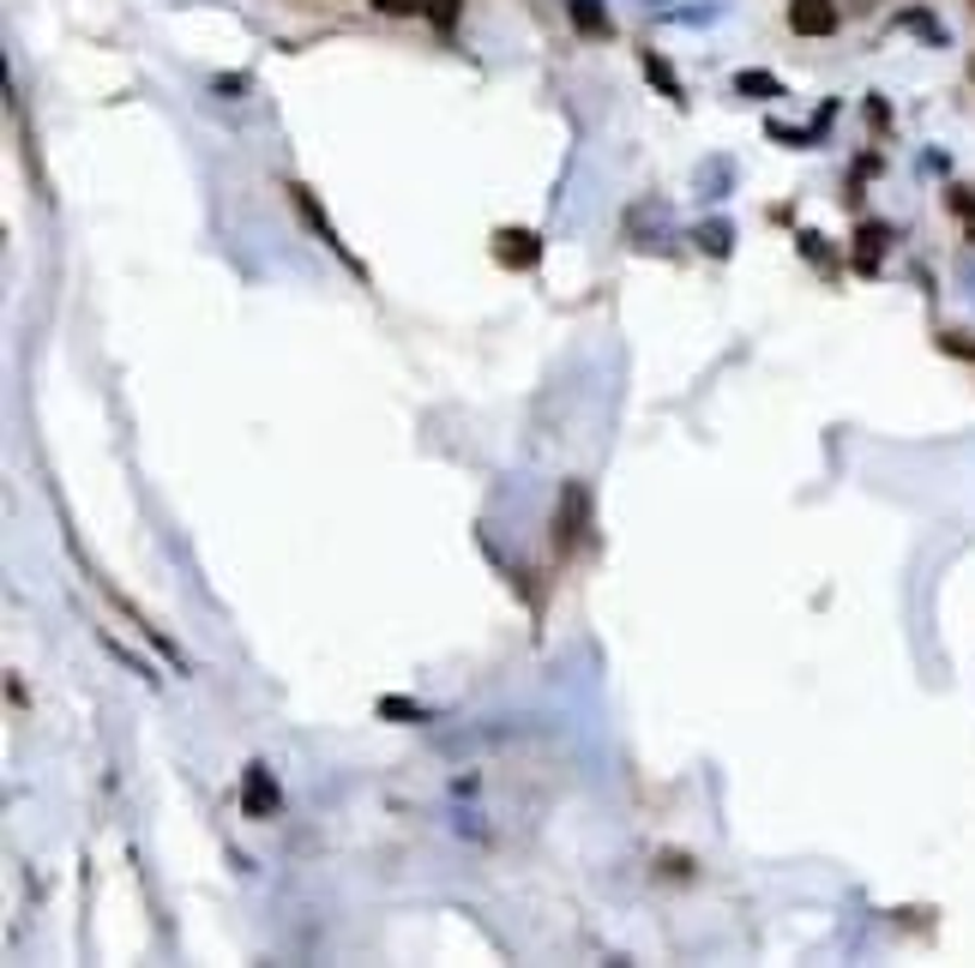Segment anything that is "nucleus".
<instances>
[{"mask_svg": "<svg viewBox=\"0 0 975 968\" xmlns=\"http://www.w3.org/2000/svg\"><path fill=\"white\" fill-rule=\"evenodd\" d=\"M386 13H422V0H379Z\"/></svg>", "mask_w": 975, "mask_h": 968, "instance_id": "obj_7", "label": "nucleus"}, {"mask_svg": "<svg viewBox=\"0 0 975 968\" xmlns=\"http://www.w3.org/2000/svg\"><path fill=\"white\" fill-rule=\"evenodd\" d=\"M789 25L801 37H832L843 25V13H837V0H789Z\"/></svg>", "mask_w": 975, "mask_h": 968, "instance_id": "obj_2", "label": "nucleus"}, {"mask_svg": "<svg viewBox=\"0 0 975 968\" xmlns=\"http://www.w3.org/2000/svg\"><path fill=\"white\" fill-rule=\"evenodd\" d=\"M422 13H428L434 25H458V0H422Z\"/></svg>", "mask_w": 975, "mask_h": 968, "instance_id": "obj_6", "label": "nucleus"}, {"mask_svg": "<svg viewBox=\"0 0 975 968\" xmlns=\"http://www.w3.org/2000/svg\"><path fill=\"white\" fill-rule=\"evenodd\" d=\"M585 530H590V493H585V481H566V488H560V512H554V542L578 548Z\"/></svg>", "mask_w": 975, "mask_h": 968, "instance_id": "obj_1", "label": "nucleus"}, {"mask_svg": "<svg viewBox=\"0 0 975 968\" xmlns=\"http://www.w3.org/2000/svg\"><path fill=\"white\" fill-rule=\"evenodd\" d=\"M573 25L585 30V37H609V13H602L597 0H573Z\"/></svg>", "mask_w": 975, "mask_h": 968, "instance_id": "obj_5", "label": "nucleus"}, {"mask_svg": "<svg viewBox=\"0 0 975 968\" xmlns=\"http://www.w3.org/2000/svg\"><path fill=\"white\" fill-rule=\"evenodd\" d=\"M241 813L248 818H272L277 813V782L265 764H248V776H241Z\"/></svg>", "mask_w": 975, "mask_h": 968, "instance_id": "obj_3", "label": "nucleus"}, {"mask_svg": "<svg viewBox=\"0 0 975 968\" xmlns=\"http://www.w3.org/2000/svg\"><path fill=\"white\" fill-rule=\"evenodd\" d=\"M495 259H500V265H518V272H530L536 259H542V241H536L530 229H500V235H495Z\"/></svg>", "mask_w": 975, "mask_h": 968, "instance_id": "obj_4", "label": "nucleus"}]
</instances>
